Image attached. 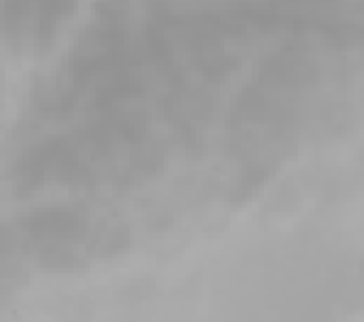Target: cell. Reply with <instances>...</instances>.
<instances>
[{
    "label": "cell",
    "instance_id": "cell-1",
    "mask_svg": "<svg viewBox=\"0 0 364 322\" xmlns=\"http://www.w3.org/2000/svg\"><path fill=\"white\" fill-rule=\"evenodd\" d=\"M159 159L137 125L52 137L22 157L13 174L18 191H98L147 176Z\"/></svg>",
    "mask_w": 364,
    "mask_h": 322
},
{
    "label": "cell",
    "instance_id": "cell-2",
    "mask_svg": "<svg viewBox=\"0 0 364 322\" xmlns=\"http://www.w3.org/2000/svg\"><path fill=\"white\" fill-rule=\"evenodd\" d=\"M30 257L44 269H83L117 249V230L83 210L52 208L22 222Z\"/></svg>",
    "mask_w": 364,
    "mask_h": 322
},
{
    "label": "cell",
    "instance_id": "cell-3",
    "mask_svg": "<svg viewBox=\"0 0 364 322\" xmlns=\"http://www.w3.org/2000/svg\"><path fill=\"white\" fill-rule=\"evenodd\" d=\"M76 0H0V37L18 57L37 59L57 44Z\"/></svg>",
    "mask_w": 364,
    "mask_h": 322
}]
</instances>
